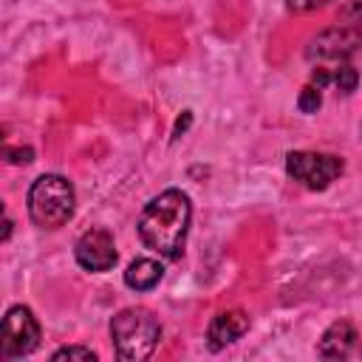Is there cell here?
<instances>
[{"mask_svg": "<svg viewBox=\"0 0 362 362\" xmlns=\"http://www.w3.org/2000/svg\"><path fill=\"white\" fill-rule=\"evenodd\" d=\"M362 45V25L359 23H339L322 34H317L308 48L305 57L317 65H337V62H348Z\"/></svg>", "mask_w": 362, "mask_h": 362, "instance_id": "cell-5", "label": "cell"}, {"mask_svg": "<svg viewBox=\"0 0 362 362\" xmlns=\"http://www.w3.org/2000/svg\"><path fill=\"white\" fill-rule=\"evenodd\" d=\"M187 124H189V110L184 113V122H178V124H175V133H184V127H187Z\"/></svg>", "mask_w": 362, "mask_h": 362, "instance_id": "cell-15", "label": "cell"}, {"mask_svg": "<svg viewBox=\"0 0 362 362\" xmlns=\"http://www.w3.org/2000/svg\"><path fill=\"white\" fill-rule=\"evenodd\" d=\"M110 339H113V351L119 359L141 362L156 351L161 339V325L153 317V311L141 305H130V308H122L110 320Z\"/></svg>", "mask_w": 362, "mask_h": 362, "instance_id": "cell-2", "label": "cell"}, {"mask_svg": "<svg viewBox=\"0 0 362 362\" xmlns=\"http://www.w3.org/2000/svg\"><path fill=\"white\" fill-rule=\"evenodd\" d=\"M76 192L65 175L45 173L28 189V215L40 229H59L74 218Z\"/></svg>", "mask_w": 362, "mask_h": 362, "instance_id": "cell-3", "label": "cell"}, {"mask_svg": "<svg viewBox=\"0 0 362 362\" xmlns=\"http://www.w3.org/2000/svg\"><path fill=\"white\" fill-rule=\"evenodd\" d=\"M325 3H331V0H286V6L291 11H314V8L325 6Z\"/></svg>", "mask_w": 362, "mask_h": 362, "instance_id": "cell-14", "label": "cell"}, {"mask_svg": "<svg viewBox=\"0 0 362 362\" xmlns=\"http://www.w3.org/2000/svg\"><path fill=\"white\" fill-rule=\"evenodd\" d=\"M356 339H359V334H356L354 322H351V320H337V322H331L328 331L322 334L317 351H320V356H325V359H345V356L354 351Z\"/></svg>", "mask_w": 362, "mask_h": 362, "instance_id": "cell-9", "label": "cell"}, {"mask_svg": "<svg viewBox=\"0 0 362 362\" xmlns=\"http://www.w3.org/2000/svg\"><path fill=\"white\" fill-rule=\"evenodd\" d=\"M246 331H249L246 311H240V308L221 311L218 317H212V322L206 328V345H209V351H223L226 345L238 342Z\"/></svg>", "mask_w": 362, "mask_h": 362, "instance_id": "cell-8", "label": "cell"}, {"mask_svg": "<svg viewBox=\"0 0 362 362\" xmlns=\"http://www.w3.org/2000/svg\"><path fill=\"white\" fill-rule=\"evenodd\" d=\"M54 359H85V362H93L96 359V351H90L85 345H68V348H59L54 354Z\"/></svg>", "mask_w": 362, "mask_h": 362, "instance_id": "cell-12", "label": "cell"}, {"mask_svg": "<svg viewBox=\"0 0 362 362\" xmlns=\"http://www.w3.org/2000/svg\"><path fill=\"white\" fill-rule=\"evenodd\" d=\"M161 277H164V266H161L158 260H153V257H139V260H133V263L127 266V272H124V286L133 288V291H150V288H156V286L161 283Z\"/></svg>", "mask_w": 362, "mask_h": 362, "instance_id": "cell-10", "label": "cell"}, {"mask_svg": "<svg viewBox=\"0 0 362 362\" xmlns=\"http://www.w3.org/2000/svg\"><path fill=\"white\" fill-rule=\"evenodd\" d=\"M3 156L11 161V164H28L34 158V150L31 147H6Z\"/></svg>", "mask_w": 362, "mask_h": 362, "instance_id": "cell-13", "label": "cell"}, {"mask_svg": "<svg viewBox=\"0 0 362 362\" xmlns=\"http://www.w3.org/2000/svg\"><path fill=\"white\" fill-rule=\"evenodd\" d=\"M74 257L85 272H107L116 266V243L107 229H88L74 243Z\"/></svg>", "mask_w": 362, "mask_h": 362, "instance_id": "cell-7", "label": "cell"}, {"mask_svg": "<svg viewBox=\"0 0 362 362\" xmlns=\"http://www.w3.org/2000/svg\"><path fill=\"white\" fill-rule=\"evenodd\" d=\"M40 345V322L28 305H11L3 317L0 328V354L6 359H20L37 351Z\"/></svg>", "mask_w": 362, "mask_h": 362, "instance_id": "cell-6", "label": "cell"}, {"mask_svg": "<svg viewBox=\"0 0 362 362\" xmlns=\"http://www.w3.org/2000/svg\"><path fill=\"white\" fill-rule=\"evenodd\" d=\"M322 88H317L314 82H308L303 90H300V96H297V107L303 110V113H314L320 105H322V93H320Z\"/></svg>", "mask_w": 362, "mask_h": 362, "instance_id": "cell-11", "label": "cell"}, {"mask_svg": "<svg viewBox=\"0 0 362 362\" xmlns=\"http://www.w3.org/2000/svg\"><path fill=\"white\" fill-rule=\"evenodd\" d=\"M8 235H11V218H6L3 223V240H8Z\"/></svg>", "mask_w": 362, "mask_h": 362, "instance_id": "cell-16", "label": "cell"}, {"mask_svg": "<svg viewBox=\"0 0 362 362\" xmlns=\"http://www.w3.org/2000/svg\"><path fill=\"white\" fill-rule=\"evenodd\" d=\"M345 164L339 156L331 153H311V150H291L286 156V173L305 189H325L342 175Z\"/></svg>", "mask_w": 362, "mask_h": 362, "instance_id": "cell-4", "label": "cell"}, {"mask_svg": "<svg viewBox=\"0 0 362 362\" xmlns=\"http://www.w3.org/2000/svg\"><path fill=\"white\" fill-rule=\"evenodd\" d=\"M189 218H192L189 195L181 189H164L144 204L136 229L147 249H153L167 260H175L184 252Z\"/></svg>", "mask_w": 362, "mask_h": 362, "instance_id": "cell-1", "label": "cell"}]
</instances>
